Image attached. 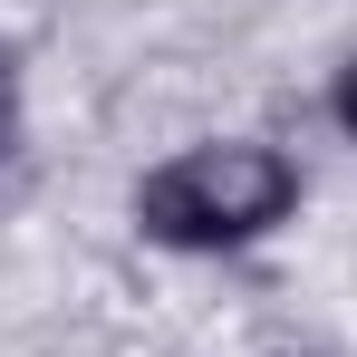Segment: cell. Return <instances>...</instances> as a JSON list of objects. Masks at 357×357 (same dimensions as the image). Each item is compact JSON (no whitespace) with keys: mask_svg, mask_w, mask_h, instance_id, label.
Segmentation results:
<instances>
[{"mask_svg":"<svg viewBox=\"0 0 357 357\" xmlns=\"http://www.w3.org/2000/svg\"><path fill=\"white\" fill-rule=\"evenodd\" d=\"M20 135V68H10V49H0V145Z\"/></svg>","mask_w":357,"mask_h":357,"instance_id":"7a4b0ae2","label":"cell"},{"mask_svg":"<svg viewBox=\"0 0 357 357\" xmlns=\"http://www.w3.org/2000/svg\"><path fill=\"white\" fill-rule=\"evenodd\" d=\"M338 126L357 135V68H338Z\"/></svg>","mask_w":357,"mask_h":357,"instance_id":"3957f363","label":"cell"},{"mask_svg":"<svg viewBox=\"0 0 357 357\" xmlns=\"http://www.w3.org/2000/svg\"><path fill=\"white\" fill-rule=\"evenodd\" d=\"M299 203V165L280 145H251V135H222V145H183L174 165L135 183V222L165 251H232V241H261L271 222H290Z\"/></svg>","mask_w":357,"mask_h":357,"instance_id":"6da1fadb","label":"cell"}]
</instances>
